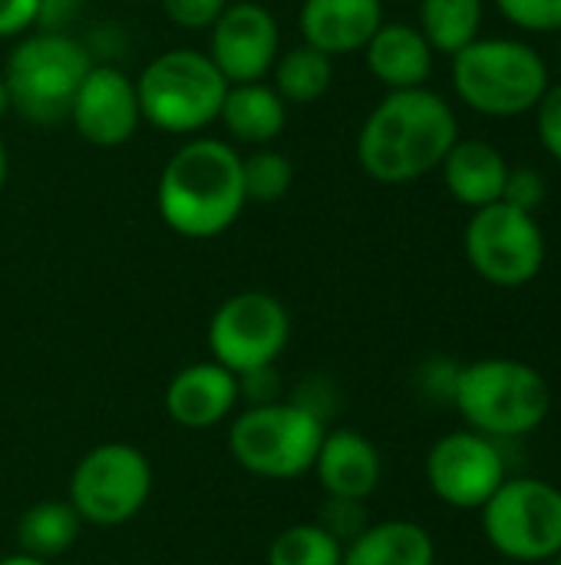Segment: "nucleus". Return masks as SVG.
Instances as JSON below:
<instances>
[{"instance_id": "29", "label": "nucleus", "mask_w": 561, "mask_h": 565, "mask_svg": "<svg viewBox=\"0 0 561 565\" xmlns=\"http://www.w3.org/2000/svg\"><path fill=\"white\" fill-rule=\"evenodd\" d=\"M231 0H162L165 17L182 30H212Z\"/></svg>"}, {"instance_id": "34", "label": "nucleus", "mask_w": 561, "mask_h": 565, "mask_svg": "<svg viewBox=\"0 0 561 565\" xmlns=\"http://www.w3.org/2000/svg\"><path fill=\"white\" fill-rule=\"evenodd\" d=\"M79 3H86V0H43V13H40V23H46V26H56V23H63Z\"/></svg>"}, {"instance_id": "27", "label": "nucleus", "mask_w": 561, "mask_h": 565, "mask_svg": "<svg viewBox=\"0 0 561 565\" xmlns=\"http://www.w3.org/2000/svg\"><path fill=\"white\" fill-rule=\"evenodd\" d=\"M499 13L529 33H561V0H496Z\"/></svg>"}, {"instance_id": "10", "label": "nucleus", "mask_w": 561, "mask_h": 565, "mask_svg": "<svg viewBox=\"0 0 561 565\" xmlns=\"http://www.w3.org/2000/svg\"><path fill=\"white\" fill-rule=\"evenodd\" d=\"M205 341L215 364L245 377L278 364L291 341V315L268 291H238L215 308Z\"/></svg>"}, {"instance_id": "20", "label": "nucleus", "mask_w": 561, "mask_h": 565, "mask_svg": "<svg viewBox=\"0 0 561 565\" xmlns=\"http://www.w3.org/2000/svg\"><path fill=\"white\" fill-rule=\"evenodd\" d=\"M218 122L228 129V136L235 142L268 146L288 126V103L265 79H258V83H231L225 99H222Z\"/></svg>"}, {"instance_id": "21", "label": "nucleus", "mask_w": 561, "mask_h": 565, "mask_svg": "<svg viewBox=\"0 0 561 565\" xmlns=\"http://www.w3.org/2000/svg\"><path fill=\"white\" fill-rule=\"evenodd\" d=\"M436 546L433 536L410 520L370 523L354 543L344 546L341 565H433Z\"/></svg>"}, {"instance_id": "24", "label": "nucleus", "mask_w": 561, "mask_h": 565, "mask_svg": "<svg viewBox=\"0 0 561 565\" xmlns=\"http://www.w3.org/2000/svg\"><path fill=\"white\" fill-rule=\"evenodd\" d=\"M483 0H420V33L433 53L456 56L479 36Z\"/></svg>"}, {"instance_id": "18", "label": "nucleus", "mask_w": 561, "mask_h": 565, "mask_svg": "<svg viewBox=\"0 0 561 565\" xmlns=\"http://www.w3.org/2000/svg\"><path fill=\"white\" fill-rule=\"evenodd\" d=\"M443 182L450 195L466 209H486L503 202V189L509 179L506 156L483 139H456V146L443 159Z\"/></svg>"}, {"instance_id": "13", "label": "nucleus", "mask_w": 561, "mask_h": 565, "mask_svg": "<svg viewBox=\"0 0 561 565\" xmlns=\"http://www.w3.org/2000/svg\"><path fill=\"white\" fill-rule=\"evenodd\" d=\"M281 53V30L268 7L255 0H231L212 23L208 56L231 83H258L271 73Z\"/></svg>"}, {"instance_id": "3", "label": "nucleus", "mask_w": 561, "mask_h": 565, "mask_svg": "<svg viewBox=\"0 0 561 565\" xmlns=\"http://www.w3.org/2000/svg\"><path fill=\"white\" fill-rule=\"evenodd\" d=\"M473 434L489 440L526 437L552 411V387L542 371L513 358H483L456 374L453 401Z\"/></svg>"}, {"instance_id": "12", "label": "nucleus", "mask_w": 561, "mask_h": 565, "mask_svg": "<svg viewBox=\"0 0 561 565\" xmlns=\"http://www.w3.org/2000/svg\"><path fill=\"white\" fill-rule=\"evenodd\" d=\"M506 480V460L483 434H446L427 454V483L453 510H483Z\"/></svg>"}, {"instance_id": "9", "label": "nucleus", "mask_w": 561, "mask_h": 565, "mask_svg": "<svg viewBox=\"0 0 561 565\" xmlns=\"http://www.w3.org/2000/svg\"><path fill=\"white\" fill-rule=\"evenodd\" d=\"M489 546L516 563H549L561 553V490L549 480H506L479 510Z\"/></svg>"}, {"instance_id": "17", "label": "nucleus", "mask_w": 561, "mask_h": 565, "mask_svg": "<svg viewBox=\"0 0 561 565\" xmlns=\"http://www.w3.org/2000/svg\"><path fill=\"white\" fill-rule=\"evenodd\" d=\"M384 23L380 0H304L301 36L324 56L364 53L370 36Z\"/></svg>"}, {"instance_id": "2", "label": "nucleus", "mask_w": 561, "mask_h": 565, "mask_svg": "<svg viewBox=\"0 0 561 565\" xmlns=\"http://www.w3.org/2000/svg\"><path fill=\"white\" fill-rule=\"evenodd\" d=\"M155 205L162 222L192 242H208L225 235L245 212L241 156L231 142L195 136L179 146L155 189Z\"/></svg>"}, {"instance_id": "28", "label": "nucleus", "mask_w": 561, "mask_h": 565, "mask_svg": "<svg viewBox=\"0 0 561 565\" xmlns=\"http://www.w3.org/2000/svg\"><path fill=\"white\" fill-rule=\"evenodd\" d=\"M314 523L321 530H327L341 546L354 543L370 526L367 513H364V503H357V500H334V497H327V503H324V510L317 513Z\"/></svg>"}, {"instance_id": "22", "label": "nucleus", "mask_w": 561, "mask_h": 565, "mask_svg": "<svg viewBox=\"0 0 561 565\" xmlns=\"http://www.w3.org/2000/svg\"><path fill=\"white\" fill-rule=\"evenodd\" d=\"M79 530H83V520L76 516L69 500H43V503H33L17 520V543H20V553L50 563L63 556L66 550H73V543L79 540Z\"/></svg>"}, {"instance_id": "16", "label": "nucleus", "mask_w": 561, "mask_h": 565, "mask_svg": "<svg viewBox=\"0 0 561 565\" xmlns=\"http://www.w3.org/2000/svg\"><path fill=\"white\" fill-rule=\"evenodd\" d=\"M311 473L317 477L324 497L367 503L380 487L384 460L374 440H367L360 430L337 427L324 434V444L317 450Z\"/></svg>"}, {"instance_id": "39", "label": "nucleus", "mask_w": 561, "mask_h": 565, "mask_svg": "<svg viewBox=\"0 0 561 565\" xmlns=\"http://www.w3.org/2000/svg\"><path fill=\"white\" fill-rule=\"evenodd\" d=\"M559 63H561V46H559Z\"/></svg>"}, {"instance_id": "35", "label": "nucleus", "mask_w": 561, "mask_h": 565, "mask_svg": "<svg viewBox=\"0 0 561 565\" xmlns=\"http://www.w3.org/2000/svg\"><path fill=\"white\" fill-rule=\"evenodd\" d=\"M0 565H50V563H46V559H36V556H26V553H17V556L0 559Z\"/></svg>"}, {"instance_id": "32", "label": "nucleus", "mask_w": 561, "mask_h": 565, "mask_svg": "<svg viewBox=\"0 0 561 565\" xmlns=\"http://www.w3.org/2000/svg\"><path fill=\"white\" fill-rule=\"evenodd\" d=\"M43 0H0V40L23 36L40 23Z\"/></svg>"}, {"instance_id": "26", "label": "nucleus", "mask_w": 561, "mask_h": 565, "mask_svg": "<svg viewBox=\"0 0 561 565\" xmlns=\"http://www.w3.org/2000/svg\"><path fill=\"white\" fill-rule=\"evenodd\" d=\"M241 182L248 202H278L288 195L294 182V166L284 152L274 149H255L241 159Z\"/></svg>"}, {"instance_id": "36", "label": "nucleus", "mask_w": 561, "mask_h": 565, "mask_svg": "<svg viewBox=\"0 0 561 565\" xmlns=\"http://www.w3.org/2000/svg\"><path fill=\"white\" fill-rule=\"evenodd\" d=\"M10 113V93H7V83H3V76H0V119Z\"/></svg>"}, {"instance_id": "38", "label": "nucleus", "mask_w": 561, "mask_h": 565, "mask_svg": "<svg viewBox=\"0 0 561 565\" xmlns=\"http://www.w3.org/2000/svg\"><path fill=\"white\" fill-rule=\"evenodd\" d=\"M552 563H555V565H561V553H559V556H555V559H552Z\"/></svg>"}, {"instance_id": "23", "label": "nucleus", "mask_w": 561, "mask_h": 565, "mask_svg": "<svg viewBox=\"0 0 561 565\" xmlns=\"http://www.w3.org/2000/svg\"><path fill=\"white\" fill-rule=\"evenodd\" d=\"M271 76H274V83H271L274 93L288 106H308V103L321 99L331 89L334 60L324 56L321 50L308 46V43H298V46L278 53V60L271 66Z\"/></svg>"}, {"instance_id": "25", "label": "nucleus", "mask_w": 561, "mask_h": 565, "mask_svg": "<svg viewBox=\"0 0 561 565\" xmlns=\"http://www.w3.org/2000/svg\"><path fill=\"white\" fill-rule=\"evenodd\" d=\"M344 546L317 523H294L268 546V565H341Z\"/></svg>"}, {"instance_id": "30", "label": "nucleus", "mask_w": 561, "mask_h": 565, "mask_svg": "<svg viewBox=\"0 0 561 565\" xmlns=\"http://www.w3.org/2000/svg\"><path fill=\"white\" fill-rule=\"evenodd\" d=\"M503 202L536 215V209L546 202V179H542V172H536L529 166L509 169V179H506V189H503Z\"/></svg>"}, {"instance_id": "33", "label": "nucleus", "mask_w": 561, "mask_h": 565, "mask_svg": "<svg viewBox=\"0 0 561 565\" xmlns=\"http://www.w3.org/2000/svg\"><path fill=\"white\" fill-rule=\"evenodd\" d=\"M456 374H460V367H456V364H450V361H433V364L423 371V377H427V391H430L433 397H446V401H453Z\"/></svg>"}, {"instance_id": "8", "label": "nucleus", "mask_w": 561, "mask_h": 565, "mask_svg": "<svg viewBox=\"0 0 561 565\" xmlns=\"http://www.w3.org/2000/svg\"><path fill=\"white\" fill-rule=\"evenodd\" d=\"M152 493L149 457L122 440H109L79 457L69 477V507L89 526H122L142 513Z\"/></svg>"}, {"instance_id": "15", "label": "nucleus", "mask_w": 561, "mask_h": 565, "mask_svg": "<svg viewBox=\"0 0 561 565\" xmlns=\"http://www.w3.org/2000/svg\"><path fill=\"white\" fill-rule=\"evenodd\" d=\"M238 401H241L238 377L215 361H198L182 367L165 387V411L185 430L218 427L235 414Z\"/></svg>"}, {"instance_id": "11", "label": "nucleus", "mask_w": 561, "mask_h": 565, "mask_svg": "<svg viewBox=\"0 0 561 565\" xmlns=\"http://www.w3.org/2000/svg\"><path fill=\"white\" fill-rule=\"evenodd\" d=\"M466 258L473 271L496 288H522L546 265V235L532 212L509 202H493L476 209L466 235Z\"/></svg>"}, {"instance_id": "19", "label": "nucleus", "mask_w": 561, "mask_h": 565, "mask_svg": "<svg viewBox=\"0 0 561 565\" xmlns=\"http://www.w3.org/2000/svg\"><path fill=\"white\" fill-rule=\"evenodd\" d=\"M367 70L387 89H417L427 86L433 73V50L420 26L413 23H380V30L364 46Z\"/></svg>"}, {"instance_id": "37", "label": "nucleus", "mask_w": 561, "mask_h": 565, "mask_svg": "<svg viewBox=\"0 0 561 565\" xmlns=\"http://www.w3.org/2000/svg\"><path fill=\"white\" fill-rule=\"evenodd\" d=\"M7 172H10V162H7V146H3V139H0V189H3V182H7Z\"/></svg>"}, {"instance_id": "31", "label": "nucleus", "mask_w": 561, "mask_h": 565, "mask_svg": "<svg viewBox=\"0 0 561 565\" xmlns=\"http://www.w3.org/2000/svg\"><path fill=\"white\" fill-rule=\"evenodd\" d=\"M536 119H539V139L546 152L561 162V83L546 89L542 103L536 106Z\"/></svg>"}, {"instance_id": "4", "label": "nucleus", "mask_w": 561, "mask_h": 565, "mask_svg": "<svg viewBox=\"0 0 561 565\" xmlns=\"http://www.w3.org/2000/svg\"><path fill=\"white\" fill-rule=\"evenodd\" d=\"M453 86L470 109L506 119L532 113L552 83L536 46L513 36H476L453 56Z\"/></svg>"}, {"instance_id": "1", "label": "nucleus", "mask_w": 561, "mask_h": 565, "mask_svg": "<svg viewBox=\"0 0 561 565\" xmlns=\"http://www.w3.org/2000/svg\"><path fill=\"white\" fill-rule=\"evenodd\" d=\"M456 139V113L440 93L390 89L357 132V162L374 182L407 185L440 169Z\"/></svg>"}, {"instance_id": "5", "label": "nucleus", "mask_w": 561, "mask_h": 565, "mask_svg": "<svg viewBox=\"0 0 561 565\" xmlns=\"http://www.w3.org/2000/svg\"><path fill=\"white\" fill-rule=\"evenodd\" d=\"M93 60L79 40L60 30L23 33L3 66L10 113L33 126H56L69 119L73 96Z\"/></svg>"}, {"instance_id": "7", "label": "nucleus", "mask_w": 561, "mask_h": 565, "mask_svg": "<svg viewBox=\"0 0 561 565\" xmlns=\"http://www.w3.org/2000/svg\"><path fill=\"white\" fill-rule=\"evenodd\" d=\"M324 434L327 424L294 401L255 404L231 420L228 454L251 477L298 480L314 470Z\"/></svg>"}, {"instance_id": "6", "label": "nucleus", "mask_w": 561, "mask_h": 565, "mask_svg": "<svg viewBox=\"0 0 561 565\" xmlns=\"http://www.w3.org/2000/svg\"><path fill=\"white\" fill-rule=\"evenodd\" d=\"M228 93V79L218 73L208 53L175 46L145 63L136 79L142 122L169 136H195L208 129Z\"/></svg>"}, {"instance_id": "14", "label": "nucleus", "mask_w": 561, "mask_h": 565, "mask_svg": "<svg viewBox=\"0 0 561 565\" xmlns=\"http://www.w3.org/2000/svg\"><path fill=\"white\" fill-rule=\"evenodd\" d=\"M69 122L76 126L79 139H86L89 146L112 149L129 142L142 122L136 79H129L119 66L93 63L73 96Z\"/></svg>"}]
</instances>
